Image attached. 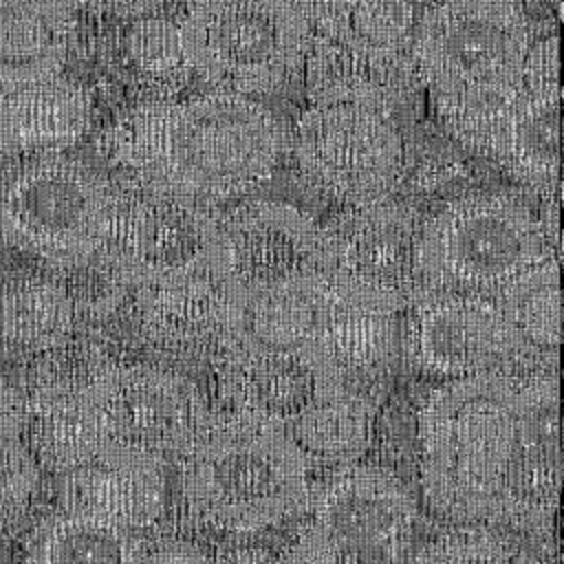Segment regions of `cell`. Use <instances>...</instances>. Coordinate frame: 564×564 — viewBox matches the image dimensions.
Segmentation results:
<instances>
[{
    "mask_svg": "<svg viewBox=\"0 0 564 564\" xmlns=\"http://www.w3.org/2000/svg\"><path fill=\"white\" fill-rule=\"evenodd\" d=\"M419 476L441 516L546 527L562 487L555 372L489 370L432 390L419 412Z\"/></svg>",
    "mask_w": 564,
    "mask_h": 564,
    "instance_id": "obj_1",
    "label": "cell"
},
{
    "mask_svg": "<svg viewBox=\"0 0 564 564\" xmlns=\"http://www.w3.org/2000/svg\"><path fill=\"white\" fill-rule=\"evenodd\" d=\"M284 150L278 117L234 93L143 99L101 134L123 183L218 205L264 185Z\"/></svg>",
    "mask_w": 564,
    "mask_h": 564,
    "instance_id": "obj_2",
    "label": "cell"
},
{
    "mask_svg": "<svg viewBox=\"0 0 564 564\" xmlns=\"http://www.w3.org/2000/svg\"><path fill=\"white\" fill-rule=\"evenodd\" d=\"M176 463L187 511L223 533L271 529L311 494V465L286 430L236 410L212 412Z\"/></svg>",
    "mask_w": 564,
    "mask_h": 564,
    "instance_id": "obj_3",
    "label": "cell"
},
{
    "mask_svg": "<svg viewBox=\"0 0 564 564\" xmlns=\"http://www.w3.org/2000/svg\"><path fill=\"white\" fill-rule=\"evenodd\" d=\"M557 253L540 218L522 200L507 194H467L421 223L414 251L416 291L494 297Z\"/></svg>",
    "mask_w": 564,
    "mask_h": 564,
    "instance_id": "obj_4",
    "label": "cell"
},
{
    "mask_svg": "<svg viewBox=\"0 0 564 564\" xmlns=\"http://www.w3.org/2000/svg\"><path fill=\"white\" fill-rule=\"evenodd\" d=\"M531 44L520 0H436L414 26L410 59L432 99H487L520 84Z\"/></svg>",
    "mask_w": 564,
    "mask_h": 564,
    "instance_id": "obj_5",
    "label": "cell"
},
{
    "mask_svg": "<svg viewBox=\"0 0 564 564\" xmlns=\"http://www.w3.org/2000/svg\"><path fill=\"white\" fill-rule=\"evenodd\" d=\"M178 31L194 77L245 97L286 84L308 44V26L291 0H189Z\"/></svg>",
    "mask_w": 564,
    "mask_h": 564,
    "instance_id": "obj_6",
    "label": "cell"
},
{
    "mask_svg": "<svg viewBox=\"0 0 564 564\" xmlns=\"http://www.w3.org/2000/svg\"><path fill=\"white\" fill-rule=\"evenodd\" d=\"M112 209L115 185L59 154L31 156L0 174V238L51 267L97 256Z\"/></svg>",
    "mask_w": 564,
    "mask_h": 564,
    "instance_id": "obj_7",
    "label": "cell"
},
{
    "mask_svg": "<svg viewBox=\"0 0 564 564\" xmlns=\"http://www.w3.org/2000/svg\"><path fill=\"white\" fill-rule=\"evenodd\" d=\"M286 564H410L416 502L392 471L350 463L311 487Z\"/></svg>",
    "mask_w": 564,
    "mask_h": 564,
    "instance_id": "obj_8",
    "label": "cell"
},
{
    "mask_svg": "<svg viewBox=\"0 0 564 564\" xmlns=\"http://www.w3.org/2000/svg\"><path fill=\"white\" fill-rule=\"evenodd\" d=\"M130 280L154 284L181 278H223V212L194 198L115 187L108 240L101 249Z\"/></svg>",
    "mask_w": 564,
    "mask_h": 564,
    "instance_id": "obj_9",
    "label": "cell"
},
{
    "mask_svg": "<svg viewBox=\"0 0 564 564\" xmlns=\"http://www.w3.org/2000/svg\"><path fill=\"white\" fill-rule=\"evenodd\" d=\"M291 150L302 178L341 207L388 198L405 178L403 139L392 117L370 108L311 104Z\"/></svg>",
    "mask_w": 564,
    "mask_h": 564,
    "instance_id": "obj_10",
    "label": "cell"
},
{
    "mask_svg": "<svg viewBox=\"0 0 564 564\" xmlns=\"http://www.w3.org/2000/svg\"><path fill=\"white\" fill-rule=\"evenodd\" d=\"M216 361L229 410L284 430L346 388L337 364L311 337H269L242 326Z\"/></svg>",
    "mask_w": 564,
    "mask_h": 564,
    "instance_id": "obj_11",
    "label": "cell"
},
{
    "mask_svg": "<svg viewBox=\"0 0 564 564\" xmlns=\"http://www.w3.org/2000/svg\"><path fill=\"white\" fill-rule=\"evenodd\" d=\"M101 452L119 449L178 458L212 414L203 392L185 375L152 364L115 361L90 397Z\"/></svg>",
    "mask_w": 564,
    "mask_h": 564,
    "instance_id": "obj_12",
    "label": "cell"
},
{
    "mask_svg": "<svg viewBox=\"0 0 564 564\" xmlns=\"http://www.w3.org/2000/svg\"><path fill=\"white\" fill-rule=\"evenodd\" d=\"M405 350L427 375L463 379L489 370H511L533 352L509 324L494 297L456 291H416Z\"/></svg>",
    "mask_w": 564,
    "mask_h": 564,
    "instance_id": "obj_13",
    "label": "cell"
},
{
    "mask_svg": "<svg viewBox=\"0 0 564 564\" xmlns=\"http://www.w3.org/2000/svg\"><path fill=\"white\" fill-rule=\"evenodd\" d=\"M223 280L242 311L262 293L330 269L324 227L280 200L258 198L223 212Z\"/></svg>",
    "mask_w": 564,
    "mask_h": 564,
    "instance_id": "obj_14",
    "label": "cell"
},
{
    "mask_svg": "<svg viewBox=\"0 0 564 564\" xmlns=\"http://www.w3.org/2000/svg\"><path fill=\"white\" fill-rule=\"evenodd\" d=\"M421 223L416 207L392 196L341 207L322 225L330 271L408 306L416 293L414 251Z\"/></svg>",
    "mask_w": 564,
    "mask_h": 564,
    "instance_id": "obj_15",
    "label": "cell"
},
{
    "mask_svg": "<svg viewBox=\"0 0 564 564\" xmlns=\"http://www.w3.org/2000/svg\"><path fill=\"white\" fill-rule=\"evenodd\" d=\"M128 304L141 339L176 359H216L245 322L225 280L214 275L139 284Z\"/></svg>",
    "mask_w": 564,
    "mask_h": 564,
    "instance_id": "obj_16",
    "label": "cell"
},
{
    "mask_svg": "<svg viewBox=\"0 0 564 564\" xmlns=\"http://www.w3.org/2000/svg\"><path fill=\"white\" fill-rule=\"evenodd\" d=\"M560 86L520 79L494 117L485 156L513 181L546 196H560Z\"/></svg>",
    "mask_w": 564,
    "mask_h": 564,
    "instance_id": "obj_17",
    "label": "cell"
},
{
    "mask_svg": "<svg viewBox=\"0 0 564 564\" xmlns=\"http://www.w3.org/2000/svg\"><path fill=\"white\" fill-rule=\"evenodd\" d=\"M165 485V460L106 449L88 465L64 474L59 507L106 518L137 533L163 516Z\"/></svg>",
    "mask_w": 564,
    "mask_h": 564,
    "instance_id": "obj_18",
    "label": "cell"
},
{
    "mask_svg": "<svg viewBox=\"0 0 564 564\" xmlns=\"http://www.w3.org/2000/svg\"><path fill=\"white\" fill-rule=\"evenodd\" d=\"M302 66L306 95L315 106H359L392 117L421 86L410 53L370 57L317 33H308Z\"/></svg>",
    "mask_w": 564,
    "mask_h": 564,
    "instance_id": "obj_19",
    "label": "cell"
},
{
    "mask_svg": "<svg viewBox=\"0 0 564 564\" xmlns=\"http://www.w3.org/2000/svg\"><path fill=\"white\" fill-rule=\"evenodd\" d=\"M93 99L59 75L0 95V152L59 154L90 128Z\"/></svg>",
    "mask_w": 564,
    "mask_h": 564,
    "instance_id": "obj_20",
    "label": "cell"
},
{
    "mask_svg": "<svg viewBox=\"0 0 564 564\" xmlns=\"http://www.w3.org/2000/svg\"><path fill=\"white\" fill-rule=\"evenodd\" d=\"M73 13L31 0H0V95L59 75Z\"/></svg>",
    "mask_w": 564,
    "mask_h": 564,
    "instance_id": "obj_21",
    "label": "cell"
},
{
    "mask_svg": "<svg viewBox=\"0 0 564 564\" xmlns=\"http://www.w3.org/2000/svg\"><path fill=\"white\" fill-rule=\"evenodd\" d=\"M141 540L106 518L64 509L44 518L29 540V564H134Z\"/></svg>",
    "mask_w": 564,
    "mask_h": 564,
    "instance_id": "obj_22",
    "label": "cell"
},
{
    "mask_svg": "<svg viewBox=\"0 0 564 564\" xmlns=\"http://www.w3.org/2000/svg\"><path fill=\"white\" fill-rule=\"evenodd\" d=\"M377 405L368 394L348 386L295 421L286 434L293 438L306 463L344 467L357 463L372 441Z\"/></svg>",
    "mask_w": 564,
    "mask_h": 564,
    "instance_id": "obj_23",
    "label": "cell"
},
{
    "mask_svg": "<svg viewBox=\"0 0 564 564\" xmlns=\"http://www.w3.org/2000/svg\"><path fill=\"white\" fill-rule=\"evenodd\" d=\"M77 326L75 308L53 275L0 289V344L37 355L75 335Z\"/></svg>",
    "mask_w": 564,
    "mask_h": 564,
    "instance_id": "obj_24",
    "label": "cell"
},
{
    "mask_svg": "<svg viewBox=\"0 0 564 564\" xmlns=\"http://www.w3.org/2000/svg\"><path fill=\"white\" fill-rule=\"evenodd\" d=\"M18 436L40 469L62 476L101 454V436L90 401L22 403Z\"/></svg>",
    "mask_w": 564,
    "mask_h": 564,
    "instance_id": "obj_25",
    "label": "cell"
},
{
    "mask_svg": "<svg viewBox=\"0 0 564 564\" xmlns=\"http://www.w3.org/2000/svg\"><path fill=\"white\" fill-rule=\"evenodd\" d=\"M108 344L93 335H70L62 344L33 355L20 390L22 403L90 401L101 375L115 364Z\"/></svg>",
    "mask_w": 564,
    "mask_h": 564,
    "instance_id": "obj_26",
    "label": "cell"
},
{
    "mask_svg": "<svg viewBox=\"0 0 564 564\" xmlns=\"http://www.w3.org/2000/svg\"><path fill=\"white\" fill-rule=\"evenodd\" d=\"M494 300L531 350L560 344V256L511 280Z\"/></svg>",
    "mask_w": 564,
    "mask_h": 564,
    "instance_id": "obj_27",
    "label": "cell"
},
{
    "mask_svg": "<svg viewBox=\"0 0 564 564\" xmlns=\"http://www.w3.org/2000/svg\"><path fill=\"white\" fill-rule=\"evenodd\" d=\"M126 51L141 84L152 93L150 99H174L194 79L181 48L178 20L154 13L137 18Z\"/></svg>",
    "mask_w": 564,
    "mask_h": 564,
    "instance_id": "obj_28",
    "label": "cell"
},
{
    "mask_svg": "<svg viewBox=\"0 0 564 564\" xmlns=\"http://www.w3.org/2000/svg\"><path fill=\"white\" fill-rule=\"evenodd\" d=\"M53 278L68 295L77 322H104L132 295L130 280L104 251L75 264L53 267Z\"/></svg>",
    "mask_w": 564,
    "mask_h": 564,
    "instance_id": "obj_29",
    "label": "cell"
},
{
    "mask_svg": "<svg viewBox=\"0 0 564 564\" xmlns=\"http://www.w3.org/2000/svg\"><path fill=\"white\" fill-rule=\"evenodd\" d=\"M416 18L410 0H364L348 24L330 40L370 57L392 59L410 53Z\"/></svg>",
    "mask_w": 564,
    "mask_h": 564,
    "instance_id": "obj_30",
    "label": "cell"
},
{
    "mask_svg": "<svg viewBox=\"0 0 564 564\" xmlns=\"http://www.w3.org/2000/svg\"><path fill=\"white\" fill-rule=\"evenodd\" d=\"M42 482V469L20 441H0V538L15 533L31 516Z\"/></svg>",
    "mask_w": 564,
    "mask_h": 564,
    "instance_id": "obj_31",
    "label": "cell"
},
{
    "mask_svg": "<svg viewBox=\"0 0 564 564\" xmlns=\"http://www.w3.org/2000/svg\"><path fill=\"white\" fill-rule=\"evenodd\" d=\"M410 564H518V557L485 524H465L425 542L412 553Z\"/></svg>",
    "mask_w": 564,
    "mask_h": 564,
    "instance_id": "obj_32",
    "label": "cell"
},
{
    "mask_svg": "<svg viewBox=\"0 0 564 564\" xmlns=\"http://www.w3.org/2000/svg\"><path fill=\"white\" fill-rule=\"evenodd\" d=\"M308 33L335 37L352 18L364 0H291Z\"/></svg>",
    "mask_w": 564,
    "mask_h": 564,
    "instance_id": "obj_33",
    "label": "cell"
},
{
    "mask_svg": "<svg viewBox=\"0 0 564 564\" xmlns=\"http://www.w3.org/2000/svg\"><path fill=\"white\" fill-rule=\"evenodd\" d=\"M463 176V163L460 159L449 150H432L430 154L421 156L416 161L414 172L410 174V181L421 192H432L443 187L445 183H452Z\"/></svg>",
    "mask_w": 564,
    "mask_h": 564,
    "instance_id": "obj_34",
    "label": "cell"
},
{
    "mask_svg": "<svg viewBox=\"0 0 564 564\" xmlns=\"http://www.w3.org/2000/svg\"><path fill=\"white\" fill-rule=\"evenodd\" d=\"M134 564H212V562H209V555L198 544L167 538L148 546L141 544V551Z\"/></svg>",
    "mask_w": 564,
    "mask_h": 564,
    "instance_id": "obj_35",
    "label": "cell"
},
{
    "mask_svg": "<svg viewBox=\"0 0 564 564\" xmlns=\"http://www.w3.org/2000/svg\"><path fill=\"white\" fill-rule=\"evenodd\" d=\"M212 564H286L284 557L273 553L267 546L260 544H225L220 546L214 557H209Z\"/></svg>",
    "mask_w": 564,
    "mask_h": 564,
    "instance_id": "obj_36",
    "label": "cell"
},
{
    "mask_svg": "<svg viewBox=\"0 0 564 564\" xmlns=\"http://www.w3.org/2000/svg\"><path fill=\"white\" fill-rule=\"evenodd\" d=\"M22 423V394L0 379V441L15 438Z\"/></svg>",
    "mask_w": 564,
    "mask_h": 564,
    "instance_id": "obj_37",
    "label": "cell"
},
{
    "mask_svg": "<svg viewBox=\"0 0 564 564\" xmlns=\"http://www.w3.org/2000/svg\"><path fill=\"white\" fill-rule=\"evenodd\" d=\"M174 0H88L95 9H101L106 13H115L121 18H143L152 15L159 9L167 7Z\"/></svg>",
    "mask_w": 564,
    "mask_h": 564,
    "instance_id": "obj_38",
    "label": "cell"
},
{
    "mask_svg": "<svg viewBox=\"0 0 564 564\" xmlns=\"http://www.w3.org/2000/svg\"><path fill=\"white\" fill-rule=\"evenodd\" d=\"M37 4H44L48 9H57V11H66V13H75V9L88 4V0H31Z\"/></svg>",
    "mask_w": 564,
    "mask_h": 564,
    "instance_id": "obj_39",
    "label": "cell"
},
{
    "mask_svg": "<svg viewBox=\"0 0 564 564\" xmlns=\"http://www.w3.org/2000/svg\"><path fill=\"white\" fill-rule=\"evenodd\" d=\"M185 2H189V0H185Z\"/></svg>",
    "mask_w": 564,
    "mask_h": 564,
    "instance_id": "obj_40",
    "label": "cell"
},
{
    "mask_svg": "<svg viewBox=\"0 0 564 564\" xmlns=\"http://www.w3.org/2000/svg\"><path fill=\"white\" fill-rule=\"evenodd\" d=\"M553 564H555V562H553Z\"/></svg>",
    "mask_w": 564,
    "mask_h": 564,
    "instance_id": "obj_41",
    "label": "cell"
}]
</instances>
